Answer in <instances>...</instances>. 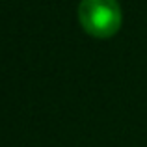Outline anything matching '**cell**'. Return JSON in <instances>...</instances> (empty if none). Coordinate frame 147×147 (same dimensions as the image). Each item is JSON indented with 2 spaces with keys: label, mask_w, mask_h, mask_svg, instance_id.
<instances>
[{
  "label": "cell",
  "mask_w": 147,
  "mask_h": 147,
  "mask_svg": "<svg viewBox=\"0 0 147 147\" xmlns=\"http://www.w3.org/2000/svg\"><path fill=\"white\" fill-rule=\"evenodd\" d=\"M78 21L86 34L97 39H108L121 28V6L117 0H82L78 6Z\"/></svg>",
  "instance_id": "1"
}]
</instances>
